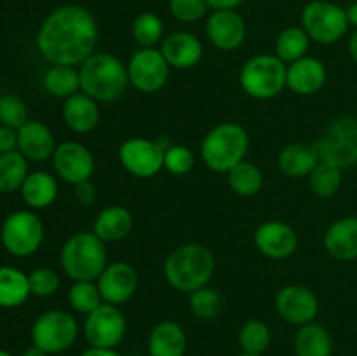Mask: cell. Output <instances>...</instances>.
I'll return each mask as SVG.
<instances>
[{"label": "cell", "mask_w": 357, "mask_h": 356, "mask_svg": "<svg viewBox=\"0 0 357 356\" xmlns=\"http://www.w3.org/2000/svg\"><path fill=\"white\" fill-rule=\"evenodd\" d=\"M68 302L73 311L87 316L103 304V299L96 281H73L68 290Z\"/></svg>", "instance_id": "37"}, {"label": "cell", "mask_w": 357, "mask_h": 356, "mask_svg": "<svg viewBox=\"0 0 357 356\" xmlns=\"http://www.w3.org/2000/svg\"><path fill=\"white\" fill-rule=\"evenodd\" d=\"M26 157L20 150L0 154V192L10 194L20 191L28 177Z\"/></svg>", "instance_id": "32"}, {"label": "cell", "mask_w": 357, "mask_h": 356, "mask_svg": "<svg viewBox=\"0 0 357 356\" xmlns=\"http://www.w3.org/2000/svg\"><path fill=\"white\" fill-rule=\"evenodd\" d=\"M319 161L314 143H289L279 152L278 166L286 177L303 178L309 177Z\"/></svg>", "instance_id": "26"}, {"label": "cell", "mask_w": 357, "mask_h": 356, "mask_svg": "<svg viewBox=\"0 0 357 356\" xmlns=\"http://www.w3.org/2000/svg\"><path fill=\"white\" fill-rule=\"evenodd\" d=\"M80 356H121L115 349H107V348H89L82 353Z\"/></svg>", "instance_id": "46"}, {"label": "cell", "mask_w": 357, "mask_h": 356, "mask_svg": "<svg viewBox=\"0 0 357 356\" xmlns=\"http://www.w3.org/2000/svg\"><path fill=\"white\" fill-rule=\"evenodd\" d=\"M132 223L135 220L128 208L112 205L98 213L93 223V232L105 243H117L129 236V232L132 230Z\"/></svg>", "instance_id": "24"}, {"label": "cell", "mask_w": 357, "mask_h": 356, "mask_svg": "<svg viewBox=\"0 0 357 356\" xmlns=\"http://www.w3.org/2000/svg\"><path fill=\"white\" fill-rule=\"evenodd\" d=\"M208 6L213 10H222V9H237L244 0H206Z\"/></svg>", "instance_id": "45"}, {"label": "cell", "mask_w": 357, "mask_h": 356, "mask_svg": "<svg viewBox=\"0 0 357 356\" xmlns=\"http://www.w3.org/2000/svg\"><path fill=\"white\" fill-rule=\"evenodd\" d=\"M131 35L136 44L139 45V49L153 47L164 38L162 20L153 13L138 14L131 24Z\"/></svg>", "instance_id": "35"}, {"label": "cell", "mask_w": 357, "mask_h": 356, "mask_svg": "<svg viewBox=\"0 0 357 356\" xmlns=\"http://www.w3.org/2000/svg\"><path fill=\"white\" fill-rule=\"evenodd\" d=\"M188 307L201 320H215L222 311V295L216 288L206 285L188 293Z\"/></svg>", "instance_id": "38"}, {"label": "cell", "mask_w": 357, "mask_h": 356, "mask_svg": "<svg viewBox=\"0 0 357 356\" xmlns=\"http://www.w3.org/2000/svg\"><path fill=\"white\" fill-rule=\"evenodd\" d=\"M160 52L169 63L171 68H194L204 54L202 42L190 31H173L160 42Z\"/></svg>", "instance_id": "19"}, {"label": "cell", "mask_w": 357, "mask_h": 356, "mask_svg": "<svg viewBox=\"0 0 357 356\" xmlns=\"http://www.w3.org/2000/svg\"><path fill=\"white\" fill-rule=\"evenodd\" d=\"M296 356H331L333 353V339L323 325L307 323L298 327L295 335Z\"/></svg>", "instance_id": "29"}, {"label": "cell", "mask_w": 357, "mask_h": 356, "mask_svg": "<svg viewBox=\"0 0 357 356\" xmlns=\"http://www.w3.org/2000/svg\"><path fill=\"white\" fill-rule=\"evenodd\" d=\"M255 246L268 258H288L298 246V236L295 229L281 220H267L255 230Z\"/></svg>", "instance_id": "18"}, {"label": "cell", "mask_w": 357, "mask_h": 356, "mask_svg": "<svg viewBox=\"0 0 357 356\" xmlns=\"http://www.w3.org/2000/svg\"><path fill=\"white\" fill-rule=\"evenodd\" d=\"M42 86L51 96L66 100L68 96L80 91L79 68L68 65H52L44 73Z\"/></svg>", "instance_id": "30"}, {"label": "cell", "mask_w": 357, "mask_h": 356, "mask_svg": "<svg viewBox=\"0 0 357 356\" xmlns=\"http://www.w3.org/2000/svg\"><path fill=\"white\" fill-rule=\"evenodd\" d=\"M21 356H49V355H47V353H45V351H42L40 348H37V346L31 344L30 348L24 349L23 355H21Z\"/></svg>", "instance_id": "49"}, {"label": "cell", "mask_w": 357, "mask_h": 356, "mask_svg": "<svg viewBox=\"0 0 357 356\" xmlns=\"http://www.w3.org/2000/svg\"><path fill=\"white\" fill-rule=\"evenodd\" d=\"M195 156L188 147L185 145H171L164 152V170L169 171L171 175H187L194 170Z\"/></svg>", "instance_id": "39"}, {"label": "cell", "mask_w": 357, "mask_h": 356, "mask_svg": "<svg viewBox=\"0 0 357 356\" xmlns=\"http://www.w3.org/2000/svg\"><path fill=\"white\" fill-rule=\"evenodd\" d=\"M75 187V199L79 205L82 206H91L96 201V187L93 185V181L87 180L82 184L73 185Z\"/></svg>", "instance_id": "43"}, {"label": "cell", "mask_w": 357, "mask_h": 356, "mask_svg": "<svg viewBox=\"0 0 357 356\" xmlns=\"http://www.w3.org/2000/svg\"><path fill=\"white\" fill-rule=\"evenodd\" d=\"M310 45V37L302 27H288L279 34L275 40V56L281 58L286 65L307 56Z\"/></svg>", "instance_id": "33"}, {"label": "cell", "mask_w": 357, "mask_h": 356, "mask_svg": "<svg viewBox=\"0 0 357 356\" xmlns=\"http://www.w3.org/2000/svg\"><path fill=\"white\" fill-rule=\"evenodd\" d=\"M128 323L119 306L103 302L84 321V337L91 348L115 349L124 339Z\"/></svg>", "instance_id": "11"}, {"label": "cell", "mask_w": 357, "mask_h": 356, "mask_svg": "<svg viewBox=\"0 0 357 356\" xmlns=\"http://www.w3.org/2000/svg\"><path fill=\"white\" fill-rule=\"evenodd\" d=\"M31 295L28 274L10 265H0V307L14 309Z\"/></svg>", "instance_id": "28"}, {"label": "cell", "mask_w": 357, "mask_h": 356, "mask_svg": "<svg viewBox=\"0 0 357 356\" xmlns=\"http://www.w3.org/2000/svg\"><path fill=\"white\" fill-rule=\"evenodd\" d=\"M44 241L42 220L30 209L10 213L2 225L3 248L14 257H30Z\"/></svg>", "instance_id": "10"}, {"label": "cell", "mask_w": 357, "mask_h": 356, "mask_svg": "<svg viewBox=\"0 0 357 356\" xmlns=\"http://www.w3.org/2000/svg\"><path fill=\"white\" fill-rule=\"evenodd\" d=\"M349 52H351V58L357 63V30L349 38Z\"/></svg>", "instance_id": "48"}, {"label": "cell", "mask_w": 357, "mask_h": 356, "mask_svg": "<svg viewBox=\"0 0 357 356\" xmlns=\"http://www.w3.org/2000/svg\"><path fill=\"white\" fill-rule=\"evenodd\" d=\"M275 311L286 323H312L319 313V300L316 293L303 285H286L275 295Z\"/></svg>", "instance_id": "15"}, {"label": "cell", "mask_w": 357, "mask_h": 356, "mask_svg": "<svg viewBox=\"0 0 357 356\" xmlns=\"http://www.w3.org/2000/svg\"><path fill=\"white\" fill-rule=\"evenodd\" d=\"M206 35L220 51H236L246 40V23L236 9L213 10L206 23Z\"/></svg>", "instance_id": "17"}, {"label": "cell", "mask_w": 357, "mask_h": 356, "mask_svg": "<svg viewBox=\"0 0 357 356\" xmlns=\"http://www.w3.org/2000/svg\"><path fill=\"white\" fill-rule=\"evenodd\" d=\"M63 121L65 124L72 129L73 133L79 135H86L91 133L100 122V107L94 98L89 94L79 93L72 94L63 101Z\"/></svg>", "instance_id": "22"}, {"label": "cell", "mask_w": 357, "mask_h": 356, "mask_svg": "<svg viewBox=\"0 0 357 356\" xmlns=\"http://www.w3.org/2000/svg\"><path fill=\"white\" fill-rule=\"evenodd\" d=\"M347 17H349V23H351L352 27L357 28V0H356V2H352L351 6H349Z\"/></svg>", "instance_id": "47"}, {"label": "cell", "mask_w": 357, "mask_h": 356, "mask_svg": "<svg viewBox=\"0 0 357 356\" xmlns=\"http://www.w3.org/2000/svg\"><path fill=\"white\" fill-rule=\"evenodd\" d=\"M342 185V170L335 164L319 161L309 175V187L317 198H331Z\"/></svg>", "instance_id": "34"}, {"label": "cell", "mask_w": 357, "mask_h": 356, "mask_svg": "<svg viewBox=\"0 0 357 356\" xmlns=\"http://www.w3.org/2000/svg\"><path fill=\"white\" fill-rule=\"evenodd\" d=\"M17 149V129L0 126V154L13 152Z\"/></svg>", "instance_id": "44"}, {"label": "cell", "mask_w": 357, "mask_h": 356, "mask_svg": "<svg viewBox=\"0 0 357 356\" xmlns=\"http://www.w3.org/2000/svg\"><path fill=\"white\" fill-rule=\"evenodd\" d=\"M288 65L275 54H257L248 59L239 72V84L255 100H272L286 87Z\"/></svg>", "instance_id": "6"}, {"label": "cell", "mask_w": 357, "mask_h": 356, "mask_svg": "<svg viewBox=\"0 0 357 356\" xmlns=\"http://www.w3.org/2000/svg\"><path fill=\"white\" fill-rule=\"evenodd\" d=\"M169 70V63L166 61L160 49H138L128 61L129 84L142 93H155L166 86Z\"/></svg>", "instance_id": "12"}, {"label": "cell", "mask_w": 357, "mask_h": 356, "mask_svg": "<svg viewBox=\"0 0 357 356\" xmlns=\"http://www.w3.org/2000/svg\"><path fill=\"white\" fill-rule=\"evenodd\" d=\"M272 341L271 328L261 320H250L241 327L239 346L243 353L251 355H264Z\"/></svg>", "instance_id": "36"}, {"label": "cell", "mask_w": 357, "mask_h": 356, "mask_svg": "<svg viewBox=\"0 0 357 356\" xmlns=\"http://www.w3.org/2000/svg\"><path fill=\"white\" fill-rule=\"evenodd\" d=\"M79 332V321L72 313L63 309L45 311L33 321L31 344L47 355H59L75 344Z\"/></svg>", "instance_id": "7"}, {"label": "cell", "mask_w": 357, "mask_h": 356, "mask_svg": "<svg viewBox=\"0 0 357 356\" xmlns=\"http://www.w3.org/2000/svg\"><path fill=\"white\" fill-rule=\"evenodd\" d=\"M216 260L206 244L185 243L174 248L164 262V278L181 293H192L209 283Z\"/></svg>", "instance_id": "2"}, {"label": "cell", "mask_w": 357, "mask_h": 356, "mask_svg": "<svg viewBox=\"0 0 357 356\" xmlns=\"http://www.w3.org/2000/svg\"><path fill=\"white\" fill-rule=\"evenodd\" d=\"M164 152L157 140L135 136L119 147V163L132 177L152 178L164 170Z\"/></svg>", "instance_id": "13"}, {"label": "cell", "mask_w": 357, "mask_h": 356, "mask_svg": "<svg viewBox=\"0 0 357 356\" xmlns=\"http://www.w3.org/2000/svg\"><path fill=\"white\" fill-rule=\"evenodd\" d=\"M138 272L128 262H110L96 279L101 299L107 304L122 306L138 290Z\"/></svg>", "instance_id": "16"}, {"label": "cell", "mask_w": 357, "mask_h": 356, "mask_svg": "<svg viewBox=\"0 0 357 356\" xmlns=\"http://www.w3.org/2000/svg\"><path fill=\"white\" fill-rule=\"evenodd\" d=\"M58 180L54 178V175L47 173V171L28 173L26 180L23 181L20 188L23 201L33 209H42L51 206L56 201V198H58Z\"/></svg>", "instance_id": "27"}, {"label": "cell", "mask_w": 357, "mask_h": 356, "mask_svg": "<svg viewBox=\"0 0 357 356\" xmlns=\"http://www.w3.org/2000/svg\"><path fill=\"white\" fill-rule=\"evenodd\" d=\"M0 356H13L9 351H6V349H0Z\"/></svg>", "instance_id": "50"}, {"label": "cell", "mask_w": 357, "mask_h": 356, "mask_svg": "<svg viewBox=\"0 0 357 356\" xmlns=\"http://www.w3.org/2000/svg\"><path fill=\"white\" fill-rule=\"evenodd\" d=\"M250 135L237 122H220L209 129L201 143V157L209 170L229 173L234 166L246 161Z\"/></svg>", "instance_id": "5"}, {"label": "cell", "mask_w": 357, "mask_h": 356, "mask_svg": "<svg viewBox=\"0 0 357 356\" xmlns=\"http://www.w3.org/2000/svg\"><path fill=\"white\" fill-rule=\"evenodd\" d=\"M30 281V292L35 297H51L59 290L61 279L58 272L49 267H38L28 274Z\"/></svg>", "instance_id": "41"}, {"label": "cell", "mask_w": 357, "mask_h": 356, "mask_svg": "<svg viewBox=\"0 0 357 356\" xmlns=\"http://www.w3.org/2000/svg\"><path fill=\"white\" fill-rule=\"evenodd\" d=\"M347 10L330 0H312L302 10V28L317 44H335L349 28Z\"/></svg>", "instance_id": "9"}, {"label": "cell", "mask_w": 357, "mask_h": 356, "mask_svg": "<svg viewBox=\"0 0 357 356\" xmlns=\"http://www.w3.org/2000/svg\"><path fill=\"white\" fill-rule=\"evenodd\" d=\"M187 335L180 323L166 320L157 323L149 335L150 356H185Z\"/></svg>", "instance_id": "25"}, {"label": "cell", "mask_w": 357, "mask_h": 356, "mask_svg": "<svg viewBox=\"0 0 357 356\" xmlns=\"http://www.w3.org/2000/svg\"><path fill=\"white\" fill-rule=\"evenodd\" d=\"M56 140L51 129L40 121H30L28 119L20 129H17V150L26 157L28 161H47L52 157L56 150Z\"/></svg>", "instance_id": "21"}, {"label": "cell", "mask_w": 357, "mask_h": 356, "mask_svg": "<svg viewBox=\"0 0 357 356\" xmlns=\"http://www.w3.org/2000/svg\"><path fill=\"white\" fill-rule=\"evenodd\" d=\"M28 121V110L24 101L14 94L0 98V122L13 129H20Z\"/></svg>", "instance_id": "40"}, {"label": "cell", "mask_w": 357, "mask_h": 356, "mask_svg": "<svg viewBox=\"0 0 357 356\" xmlns=\"http://www.w3.org/2000/svg\"><path fill=\"white\" fill-rule=\"evenodd\" d=\"M80 91L100 103L115 101L129 86L128 65L110 52H93L79 66Z\"/></svg>", "instance_id": "3"}, {"label": "cell", "mask_w": 357, "mask_h": 356, "mask_svg": "<svg viewBox=\"0 0 357 356\" xmlns=\"http://www.w3.org/2000/svg\"><path fill=\"white\" fill-rule=\"evenodd\" d=\"M321 161L335 164L340 170L357 164V119L342 115L335 119L319 140L314 142Z\"/></svg>", "instance_id": "8"}, {"label": "cell", "mask_w": 357, "mask_h": 356, "mask_svg": "<svg viewBox=\"0 0 357 356\" xmlns=\"http://www.w3.org/2000/svg\"><path fill=\"white\" fill-rule=\"evenodd\" d=\"M59 262L72 281H96L108 265L105 241L93 230L72 234L63 244Z\"/></svg>", "instance_id": "4"}, {"label": "cell", "mask_w": 357, "mask_h": 356, "mask_svg": "<svg viewBox=\"0 0 357 356\" xmlns=\"http://www.w3.org/2000/svg\"><path fill=\"white\" fill-rule=\"evenodd\" d=\"M52 164L54 171L63 181L66 184H82L91 180L94 170H96V161L93 152L80 142H63L56 147L52 154Z\"/></svg>", "instance_id": "14"}, {"label": "cell", "mask_w": 357, "mask_h": 356, "mask_svg": "<svg viewBox=\"0 0 357 356\" xmlns=\"http://www.w3.org/2000/svg\"><path fill=\"white\" fill-rule=\"evenodd\" d=\"M98 24L82 6H61L52 10L37 34V47L51 65L80 66L94 52Z\"/></svg>", "instance_id": "1"}, {"label": "cell", "mask_w": 357, "mask_h": 356, "mask_svg": "<svg viewBox=\"0 0 357 356\" xmlns=\"http://www.w3.org/2000/svg\"><path fill=\"white\" fill-rule=\"evenodd\" d=\"M324 248L337 260L357 258V216L335 220L324 234Z\"/></svg>", "instance_id": "23"}, {"label": "cell", "mask_w": 357, "mask_h": 356, "mask_svg": "<svg viewBox=\"0 0 357 356\" xmlns=\"http://www.w3.org/2000/svg\"><path fill=\"white\" fill-rule=\"evenodd\" d=\"M237 356H261V355H251V353H241V355Z\"/></svg>", "instance_id": "51"}, {"label": "cell", "mask_w": 357, "mask_h": 356, "mask_svg": "<svg viewBox=\"0 0 357 356\" xmlns=\"http://www.w3.org/2000/svg\"><path fill=\"white\" fill-rule=\"evenodd\" d=\"M227 180H229L230 188L243 198H253L264 187V173L257 164L250 161H243L234 166L227 173Z\"/></svg>", "instance_id": "31"}, {"label": "cell", "mask_w": 357, "mask_h": 356, "mask_svg": "<svg viewBox=\"0 0 357 356\" xmlns=\"http://www.w3.org/2000/svg\"><path fill=\"white\" fill-rule=\"evenodd\" d=\"M326 79L328 72L324 63L314 56H303L288 65L286 87L300 96H310L326 84Z\"/></svg>", "instance_id": "20"}, {"label": "cell", "mask_w": 357, "mask_h": 356, "mask_svg": "<svg viewBox=\"0 0 357 356\" xmlns=\"http://www.w3.org/2000/svg\"><path fill=\"white\" fill-rule=\"evenodd\" d=\"M206 0H169V13L181 23H195L208 13Z\"/></svg>", "instance_id": "42"}]
</instances>
